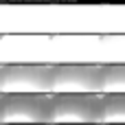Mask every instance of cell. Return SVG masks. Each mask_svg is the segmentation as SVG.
Listing matches in <instances>:
<instances>
[{"label": "cell", "mask_w": 125, "mask_h": 125, "mask_svg": "<svg viewBox=\"0 0 125 125\" xmlns=\"http://www.w3.org/2000/svg\"><path fill=\"white\" fill-rule=\"evenodd\" d=\"M55 64H2L0 90L11 94H53Z\"/></svg>", "instance_id": "obj_1"}, {"label": "cell", "mask_w": 125, "mask_h": 125, "mask_svg": "<svg viewBox=\"0 0 125 125\" xmlns=\"http://www.w3.org/2000/svg\"><path fill=\"white\" fill-rule=\"evenodd\" d=\"M103 125H125V94H103Z\"/></svg>", "instance_id": "obj_5"}, {"label": "cell", "mask_w": 125, "mask_h": 125, "mask_svg": "<svg viewBox=\"0 0 125 125\" xmlns=\"http://www.w3.org/2000/svg\"><path fill=\"white\" fill-rule=\"evenodd\" d=\"M2 125H53V94H0Z\"/></svg>", "instance_id": "obj_2"}, {"label": "cell", "mask_w": 125, "mask_h": 125, "mask_svg": "<svg viewBox=\"0 0 125 125\" xmlns=\"http://www.w3.org/2000/svg\"><path fill=\"white\" fill-rule=\"evenodd\" d=\"M53 125H103V94H53Z\"/></svg>", "instance_id": "obj_3"}, {"label": "cell", "mask_w": 125, "mask_h": 125, "mask_svg": "<svg viewBox=\"0 0 125 125\" xmlns=\"http://www.w3.org/2000/svg\"><path fill=\"white\" fill-rule=\"evenodd\" d=\"M125 94V64H105L103 75V94Z\"/></svg>", "instance_id": "obj_6"}, {"label": "cell", "mask_w": 125, "mask_h": 125, "mask_svg": "<svg viewBox=\"0 0 125 125\" xmlns=\"http://www.w3.org/2000/svg\"><path fill=\"white\" fill-rule=\"evenodd\" d=\"M105 64H55L53 94H103Z\"/></svg>", "instance_id": "obj_4"}]
</instances>
